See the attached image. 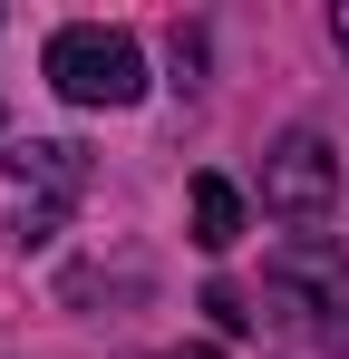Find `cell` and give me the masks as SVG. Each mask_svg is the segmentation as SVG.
I'll list each match as a JSON object with an SVG mask.
<instances>
[{
  "instance_id": "obj_7",
  "label": "cell",
  "mask_w": 349,
  "mask_h": 359,
  "mask_svg": "<svg viewBox=\"0 0 349 359\" xmlns=\"http://www.w3.org/2000/svg\"><path fill=\"white\" fill-rule=\"evenodd\" d=\"M330 39H340V49H349V0H340V10H330Z\"/></svg>"
},
{
  "instance_id": "obj_1",
  "label": "cell",
  "mask_w": 349,
  "mask_h": 359,
  "mask_svg": "<svg viewBox=\"0 0 349 359\" xmlns=\"http://www.w3.org/2000/svg\"><path fill=\"white\" fill-rule=\"evenodd\" d=\"M39 68H49V88L68 107H136L146 97V49L126 29H97V20H68Z\"/></svg>"
},
{
  "instance_id": "obj_6",
  "label": "cell",
  "mask_w": 349,
  "mask_h": 359,
  "mask_svg": "<svg viewBox=\"0 0 349 359\" xmlns=\"http://www.w3.org/2000/svg\"><path fill=\"white\" fill-rule=\"evenodd\" d=\"M204 311H214V330H252V311H242L233 292H204Z\"/></svg>"
},
{
  "instance_id": "obj_3",
  "label": "cell",
  "mask_w": 349,
  "mask_h": 359,
  "mask_svg": "<svg viewBox=\"0 0 349 359\" xmlns=\"http://www.w3.org/2000/svg\"><path fill=\"white\" fill-rule=\"evenodd\" d=\"M262 204H272L282 224H301V233L330 224V214H340V156H330L310 126H291L282 146L262 156Z\"/></svg>"
},
{
  "instance_id": "obj_4",
  "label": "cell",
  "mask_w": 349,
  "mask_h": 359,
  "mask_svg": "<svg viewBox=\"0 0 349 359\" xmlns=\"http://www.w3.org/2000/svg\"><path fill=\"white\" fill-rule=\"evenodd\" d=\"M262 282L291 301V311H320V320H340L349 311V252L330 233H291L272 262H262Z\"/></svg>"
},
{
  "instance_id": "obj_2",
  "label": "cell",
  "mask_w": 349,
  "mask_h": 359,
  "mask_svg": "<svg viewBox=\"0 0 349 359\" xmlns=\"http://www.w3.org/2000/svg\"><path fill=\"white\" fill-rule=\"evenodd\" d=\"M0 175H10V233L39 252V243L68 224V204L88 194V146H68V136H29V146H10Z\"/></svg>"
},
{
  "instance_id": "obj_8",
  "label": "cell",
  "mask_w": 349,
  "mask_h": 359,
  "mask_svg": "<svg viewBox=\"0 0 349 359\" xmlns=\"http://www.w3.org/2000/svg\"><path fill=\"white\" fill-rule=\"evenodd\" d=\"M174 359H224V350H174Z\"/></svg>"
},
{
  "instance_id": "obj_5",
  "label": "cell",
  "mask_w": 349,
  "mask_h": 359,
  "mask_svg": "<svg viewBox=\"0 0 349 359\" xmlns=\"http://www.w3.org/2000/svg\"><path fill=\"white\" fill-rule=\"evenodd\" d=\"M194 243H204V252H233V243H242V194H233L224 175H194Z\"/></svg>"
}]
</instances>
